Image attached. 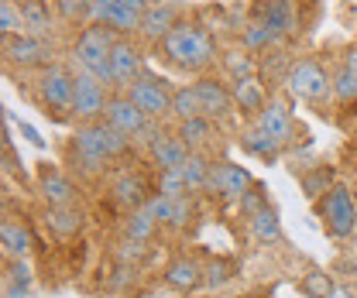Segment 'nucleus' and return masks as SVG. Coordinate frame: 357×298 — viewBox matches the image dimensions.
Returning a JSON list of instances; mask_svg holds the SVG:
<instances>
[{
    "label": "nucleus",
    "instance_id": "obj_1",
    "mask_svg": "<svg viewBox=\"0 0 357 298\" xmlns=\"http://www.w3.org/2000/svg\"><path fill=\"white\" fill-rule=\"evenodd\" d=\"M131 144L134 137L121 134L114 124H107L103 117L100 120H86L69 137V165L79 175H100L110 162L124 158L131 151Z\"/></svg>",
    "mask_w": 357,
    "mask_h": 298
},
{
    "label": "nucleus",
    "instance_id": "obj_2",
    "mask_svg": "<svg viewBox=\"0 0 357 298\" xmlns=\"http://www.w3.org/2000/svg\"><path fill=\"white\" fill-rule=\"evenodd\" d=\"M162 55L182 72H206L217 62V42L199 21H178L162 38Z\"/></svg>",
    "mask_w": 357,
    "mask_h": 298
},
{
    "label": "nucleus",
    "instance_id": "obj_3",
    "mask_svg": "<svg viewBox=\"0 0 357 298\" xmlns=\"http://www.w3.org/2000/svg\"><path fill=\"white\" fill-rule=\"evenodd\" d=\"M117 45V31L103 28V24H89L79 31V38L73 42V58L79 69L93 72L107 89H117V79H114V65H110V52Z\"/></svg>",
    "mask_w": 357,
    "mask_h": 298
},
{
    "label": "nucleus",
    "instance_id": "obj_4",
    "mask_svg": "<svg viewBox=\"0 0 357 298\" xmlns=\"http://www.w3.org/2000/svg\"><path fill=\"white\" fill-rule=\"evenodd\" d=\"M73 96H76V72H69L66 65H45L35 86V100L45 110V117H52L55 124H66L69 117H76Z\"/></svg>",
    "mask_w": 357,
    "mask_h": 298
},
{
    "label": "nucleus",
    "instance_id": "obj_5",
    "mask_svg": "<svg viewBox=\"0 0 357 298\" xmlns=\"http://www.w3.org/2000/svg\"><path fill=\"white\" fill-rule=\"evenodd\" d=\"M285 86L296 100H306L312 107H326L333 100V76L326 72V65L319 58H299L289 65Z\"/></svg>",
    "mask_w": 357,
    "mask_h": 298
},
{
    "label": "nucleus",
    "instance_id": "obj_6",
    "mask_svg": "<svg viewBox=\"0 0 357 298\" xmlns=\"http://www.w3.org/2000/svg\"><path fill=\"white\" fill-rule=\"evenodd\" d=\"M316 213L333 240H347L357 233V196L340 182L316 203Z\"/></svg>",
    "mask_w": 357,
    "mask_h": 298
},
{
    "label": "nucleus",
    "instance_id": "obj_7",
    "mask_svg": "<svg viewBox=\"0 0 357 298\" xmlns=\"http://www.w3.org/2000/svg\"><path fill=\"white\" fill-rule=\"evenodd\" d=\"M128 96H131L134 103L151 117V120H162L165 113H172V86H169V79L165 76H155V72H141L137 79H134L128 89H124Z\"/></svg>",
    "mask_w": 357,
    "mask_h": 298
},
{
    "label": "nucleus",
    "instance_id": "obj_8",
    "mask_svg": "<svg viewBox=\"0 0 357 298\" xmlns=\"http://www.w3.org/2000/svg\"><path fill=\"white\" fill-rule=\"evenodd\" d=\"M3 58L7 65H17V69H45L52 65V38H38V35H10L3 38Z\"/></svg>",
    "mask_w": 357,
    "mask_h": 298
},
{
    "label": "nucleus",
    "instance_id": "obj_9",
    "mask_svg": "<svg viewBox=\"0 0 357 298\" xmlns=\"http://www.w3.org/2000/svg\"><path fill=\"white\" fill-rule=\"evenodd\" d=\"M107 103H110V96H107V86L100 83L93 72L86 69H79L76 72V96H73V113H76V120H100L103 113H107Z\"/></svg>",
    "mask_w": 357,
    "mask_h": 298
},
{
    "label": "nucleus",
    "instance_id": "obj_10",
    "mask_svg": "<svg viewBox=\"0 0 357 298\" xmlns=\"http://www.w3.org/2000/svg\"><path fill=\"white\" fill-rule=\"evenodd\" d=\"M255 127L268 134L271 141H278L282 148H292L296 144V137L303 134V127L296 124V117H292V110L282 103V100H268V107L255 117Z\"/></svg>",
    "mask_w": 357,
    "mask_h": 298
},
{
    "label": "nucleus",
    "instance_id": "obj_11",
    "mask_svg": "<svg viewBox=\"0 0 357 298\" xmlns=\"http://www.w3.org/2000/svg\"><path fill=\"white\" fill-rule=\"evenodd\" d=\"M103 120L107 124H114V127L121 130V134H128V137H144L148 127H151V117L134 103L131 96L124 93V96H110V103H107V113H103Z\"/></svg>",
    "mask_w": 357,
    "mask_h": 298
},
{
    "label": "nucleus",
    "instance_id": "obj_12",
    "mask_svg": "<svg viewBox=\"0 0 357 298\" xmlns=\"http://www.w3.org/2000/svg\"><path fill=\"white\" fill-rule=\"evenodd\" d=\"M251 171L244 165H234V162H213L210 165V178H206V192L220 196V199H241L248 189H251Z\"/></svg>",
    "mask_w": 357,
    "mask_h": 298
},
{
    "label": "nucleus",
    "instance_id": "obj_13",
    "mask_svg": "<svg viewBox=\"0 0 357 298\" xmlns=\"http://www.w3.org/2000/svg\"><path fill=\"white\" fill-rule=\"evenodd\" d=\"M192 89H196V96H199L203 117H210V120H227V117L237 110L234 93H230L217 76H199V79L192 83Z\"/></svg>",
    "mask_w": 357,
    "mask_h": 298
},
{
    "label": "nucleus",
    "instance_id": "obj_14",
    "mask_svg": "<svg viewBox=\"0 0 357 298\" xmlns=\"http://www.w3.org/2000/svg\"><path fill=\"white\" fill-rule=\"evenodd\" d=\"M178 21H182V7L172 3V0H165V3H151L148 10H144V17H141V38L144 42H155L162 45V38L176 28Z\"/></svg>",
    "mask_w": 357,
    "mask_h": 298
},
{
    "label": "nucleus",
    "instance_id": "obj_15",
    "mask_svg": "<svg viewBox=\"0 0 357 298\" xmlns=\"http://www.w3.org/2000/svg\"><path fill=\"white\" fill-rule=\"evenodd\" d=\"M110 65H114V79L117 89H128V86L144 72V58H141V48L131 38H117L114 52H110Z\"/></svg>",
    "mask_w": 357,
    "mask_h": 298
},
{
    "label": "nucleus",
    "instance_id": "obj_16",
    "mask_svg": "<svg viewBox=\"0 0 357 298\" xmlns=\"http://www.w3.org/2000/svg\"><path fill=\"white\" fill-rule=\"evenodd\" d=\"M148 155H151V162L158 165V171H169V168H182L192 151L185 148V141H182L178 134L158 130V134L148 141Z\"/></svg>",
    "mask_w": 357,
    "mask_h": 298
},
{
    "label": "nucleus",
    "instance_id": "obj_17",
    "mask_svg": "<svg viewBox=\"0 0 357 298\" xmlns=\"http://www.w3.org/2000/svg\"><path fill=\"white\" fill-rule=\"evenodd\" d=\"M38 192H42V199L48 206H76V199H79L73 178H66L62 171L52 168V165L38 168Z\"/></svg>",
    "mask_w": 357,
    "mask_h": 298
},
{
    "label": "nucleus",
    "instance_id": "obj_18",
    "mask_svg": "<svg viewBox=\"0 0 357 298\" xmlns=\"http://www.w3.org/2000/svg\"><path fill=\"white\" fill-rule=\"evenodd\" d=\"M255 17H261L282 42L296 31V7H292V0H261L255 7Z\"/></svg>",
    "mask_w": 357,
    "mask_h": 298
},
{
    "label": "nucleus",
    "instance_id": "obj_19",
    "mask_svg": "<svg viewBox=\"0 0 357 298\" xmlns=\"http://www.w3.org/2000/svg\"><path fill=\"white\" fill-rule=\"evenodd\" d=\"M110 196H114V203H117V206H124L128 213H131V210H141V206L151 199V196H148L144 178H141V175H134V171H124V175H117V178H114Z\"/></svg>",
    "mask_w": 357,
    "mask_h": 298
},
{
    "label": "nucleus",
    "instance_id": "obj_20",
    "mask_svg": "<svg viewBox=\"0 0 357 298\" xmlns=\"http://www.w3.org/2000/svg\"><path fill=\"white\" fill-rule=\"evenodd\" d=\"M230 93H234L237 113H244V117H251V120L268 107V89H265V83H258V79H241V83L230 86Z\"/></svg>",
    "mask_w": 357,
    "mask_h": 298
},
{
    "label": "nucleus",
    "instance_id": "obj_21",
    "mask_svg": "<svg viewBox=\"0 0 357 298\" xmlns=\"http://www.w3.org/2000/svg\"><path fill=\"white\" fill-rule=\"evenodd\" d=\"M203 278H206V271H203L199 260H192V257H178V260H172V264L165 267V285L176 288V292H192V288H199Z\"/></svg>",
    "mask_w": 357,
    "mask_h": 298
},
{
    "label": "nucleus",
    "instance_id": "obj_22",
    "mask_svg": "<svg viewBox=\"0 0 357 298\" xmlns=\"http://www.w3.org/2000/svg\"><path fill=\"white\" fill-rule=\"evenodd\" d=\"M45 226H48V233L69 240V237H76L83 230V210H76V206H48L45 210Z\"/></svg>",
    "mask_w": 357,
    "mask_h": 298
},
{
    "label": "nucleus",
    "instance_id": "obj_23",
    "mask_svg": "<svg viewBox=\"0 0 357 298\" xmlns=\"http://www.w3.org/2000/svg\"><path fill=\"white\" fill-rule=\"evenodd\" d=\"M21 17H24V31L52 38V3L48 0H21Z\"/></svg>",
    "mask_w": 357,
    "mask_h": 298
},
{
    "label": "nucleus",
    "instance_id": "obj_24",
    "mask_svg": "<svg viewBox=\"0 0 357 298\" xmlns=\"http://www.w3.org/2000/svg\"><path fill=\"white\" fill-rule=\"evenodd\" d=\"M248 226H251V237H255L258 244H265V247L282 240V219H278V213H275L271 206L258 210V213L248 219Z\"/></svg>",
    "mask_w": 357,
    "mask_h": 298
},
{
    "label": "nucleus",
    "instance_id": "obj_25",
    "mask_svg": "<svg viewBox=\"0 0 357 298\" xmlns=\"http://www.w3.org/2000/svg\"><path fill=\"white\" fill-rule=\"evenodd\" d=\"M299 185H303L306 199L319 203V199L337 185V171L330 168V165H316V168H310V171H303V175H299Z\"/></svg>",
    "mask_w": 357,
    "mask_h": 298
},
{
    "label": "nucleus",
    "instance_id": "obj_26",
    "mask_svg": "<svg viewBox=\"0 0 357 298\" xmlns=\"http://www.w3.org/2000/svg\"><path fill=\"white\" fill-rule=\"evenodd\" d=\"M0 244H3L7 257H28V251H31V230L24 223H17V219H3Z\"/></svg>",
    "mask_w": 357,
    "mask_h": 298
},
{
    "label": "nucleus",
    "instance_id": "obj_27",
    "mask_svg": "<svg viewBox=\"0 0 357 298\" xmlns=\"http://www.w3.org/2000/svg\"><path fill=\"white\" fill-rule=\"evenodd\" d=\"M213 124L217 120H210V117H192V120H178V137L185 141V148L189 151H199V148H206L210 141H213Z\"/></svg>",
    "mask_w": 357,
    "mask_h": 298
},
{
    "label": "nucleus",
    "instance_id": "obj_28",
    "mask_svg": "<svg viewBox=\"0 0 357 298\" xmlns=\"http://www.w3.org/2000/svg\"><path fill=\"white\" fill-rule=\"evenodd\" d=\"M241 148H244V155H255V158H265V162H275V158L285 151L278 141H271V137L261 134L258 127H251V130L241 134Z\"/></svg>",
    "mask_w": 357,
    "mask_h": 298
},
{
    "label": "nucleus",
    "instance_id": "obj_29",
    "mask_svg": "<svg viewBox=\"0 0 357 298\" xmlns=\"http://www.w3.org/2000/svg\"><path fill=\"white\" fill-rule=\"evenodd\" d=\"M158 230V219L148 213V206H141V210H131L128 219H124V237L128 240H151V233Z\"/></svg>",
    "mask_w": 357,
    "mask_h": 298
},
{
    "label": "nucleus",
    "instance_id": "obj_30",
    "mask_svg": "<svg viewBox=\"0 0 357 298\" xmlns=\"http://www.w3.org/2000/svg\"><path fill=\"white\" fill-rule=\"evenodd\" d=\"M210 165H213V162H206L199 151H192V155L185 158V165H182V178H185V189H189V192H206Z\"/></svg>",
    "mask_w": 357,
    "mask_h": 298
},
{
    "label": "nucleus",
    "instance_id": "obj_31",
    "mask_svg": "<svg viewBox=\"0 0 357 298\" xmlns=\"http://www.w3.org/2000/svg\"><path fill=\"white\" fill-rule=\"evenodd\" d=\"M278 42H282V38L268 28L261 17L248 21V28H244V48H248V52H268V48H275Z\"/></svg>",
    "mask_w": 357,
    "mask_h": 298
},
{
    "label": "nucleus",
    "instance_id": "obj_32",
    "mask_svg": "<svg viewBox=\"0 0 357 298\" xmlns=\"http://www.w3.org/2000/svg\"><path fill=\"white\" fill-rule=\"evenodd\" d=\"M172 117L176 120H192V117H203V107H199V96L192 86H178L172 93Z\"/></svg>",
    "mask_w": 357,
    "mask_h": 298
},
{
    "label": "nucleus",
    "instance_id": "obj_33",
    "mask_svg": "<svg viewBox=\"0 0 357 298\" xmlns=\"http://www.w3.org/2000/svg\"><path fill=\"white\" fill-rule=\"evenodd\" d=\"M333 100L344 103V107L357 103V69H351L347 62L333 72Z\"/></svg>",
    "mask_w": 357,
    "mask_h": 298
},
{
    "label": "nucleus",
    "instance_id": "obj_34",
    "mask_svg": "<svg viewBox=\"0 0 357 298\" xmlns=\"http://www.w3.org/2000/svg\"><path fill=\"white\" fill-rule=\"evenodd\" d=\"M223 65H227V72H230V83H241V79H255V76H258V62H255L251 55H244V52L223 55Z\"/></svg>",
    "mask_w": 357,
    "mask_h": 298
},
{
    "label": "nucleus",
    "instance_id": "obj_35",
    "mask_svg": "<svg viewBox=\"0 0 357 298\" xmlns=\"http://www.w3.org/2000/svg\"><path fill=\"white\" fill-rule=\"evenodd\" d=\"M24 31V17H21V3L17 0H0V35H21Z\"/></svg>",
    "mask_w": 357,
    "mask_h": 298
},
{
    "label": "nucleus",
    "instance_id": "obj_36",
    "mask_svg": "<svg viewBox=\"0 0 357 298\" xmlns=\"http://www.w3.org/2000/svg\"><path fill=\"white\" fill-rule=\"evenodd\" d=\"M31 292V271L24 264V257H17V264L7 274V298H24Z\"/></svg>",
    "mask_w": 357,
    "mask_h": 298
},
{
    "label": "nucleus",
    "instance_id": "obj_37",
    "mask_svg": "<svg viewBox=\"0 0 357 298\" xmlns=\"http://www.w3.org/2000/svg\"><path fill=\"white\" fill-rule=\"evenodd\" d=\"M299 292L306 298H326L333 292V281H330V274L326 271H310L303 281H299Z\"/></svg>",
    "mask_w": 357,
    "mask_h": 298
},
{
    "label": "nucleus",
    "instance_id": "obj_38",
    "mask_svg": "<svg viewBox=\"0 0 357 298\" xmlns=\"http://www.w3.org/2000/svg\"><path fill=\"white\" fill-rule=\"evenodd\" d=\"M158 192L169 196V199H178V196H189L185 189V178H182V168H169L158 175Z\"/></svg>",
    "mask_w": 357,
    "mask_h": 298
},
{
    "label": "nucleus",
    "instance_id": "obj_39",
    "mask_svg": "<svg viewBox=\"0 0 357 298\" xmlns=\"http://www.w3.org/2000/svg\"><path fill=\"white\" fill-rule=\"evenodd\" d=\"M89 3L93 0H52V7L59 10V17L62 21H86V14H89Z\"/></svg>",
    "mask_w": 357,
    "mask_h": 298
},
{
    "label": "nucleus",
    "instance_id": "obj_40",
    "mask_svg": "<svg viewBox=\"0 0 357 298\" xmlns=\"http://www.w3.org/2000/svg\"><path fill=\"white\" fill-rule=\"evenodd\" d=\"M237 203H241V213H244V219H251V216L258 213V210H265V206H268L265 185H251V189H248V192H244Z\"/></svg>",
    "mask_w": 357,
    "mask_h": 298
},
{
    "label": "nucleus",
    "instance_id": "obj_41",
    "mask_svg": "<svg viewBox=\"0 0 357 298\" xmlns=\"http://www.w3.org/2000/svg\"><path fill=\"white\" fill-rule=\"evenodd\" d=\"M230 278H234V264H230V260H213V264L206 267L203 285H206V288H223Z\"/></svg>",
    "mask_w": 357,
    "mask_h": 298
},
{
    "label": "nucleus",
    "instance_id": "obj_42",
    "mask_svg": "<svg viewBox=\"0 0 357 298\" xmlns=\"http://www.w3.org/2000/svg\"><path fill=\"white\" fill-rule=\"evenodd\" d=\"M144 206H148V213L155 216L158 223H172V210H176V199H169V196H162V192H151V199H148Z\"/></svg>",
    "mask_w": 357,
    "mask_h": 298
},
{
    "label": "nucleus",
    "instance_id": "obj_43",
    "mask_svg": "<svg viewBox=\"0 0 357 298\" xmlns=\"http://www.w3.org/2000/svg\"><path fill=\"white\" fill-rule=\"evenodd\" d=\"M189 216H192V203H189V196H178L176 210H172V223H169V226H185V223H189Z\"/></svg>",
    "mask_w": 357,
    "mask_h": 298
},
{
    "label": "nucleus",
    "instance_id": "obj_44",
    "mask_svg": "<svg viewBox=\"0 0 357 298\" xmlns=\"http://www.w3.org/2000/svg\"><path fill=\"white\" fill-rule=\"evenodd\" d=\"M21 134H24V141H28V144H35V148H45V137H42V134H38L35 127H31V124H24V120H21Z\"/></svg>",
    "mask_w": 357,
    "mask_h": 298
},
{
    "label": "nucleus",
    "instance_id": "obj_45",
    "mask_svg": "<svg viewBox=\"0 0 357 298\" xmlns=\"http://www.w3.org/2000/svg\"><path fill=\"white\" fill-rule=\"evenodd\" d=\"M121 3H128L131 10H137V14H144V10L151 7V0H121Z\"/></svg>",
    "mask_w": 357,
    "mask_h": 298
},
{
    "label": "nucleus",
    "instance_id": "obj_46",
    "mask_svg": "<svg viewBox=\"0 0 357 298\" xmlns=\"http://www.w3.org/2000/svg\"><path fill=\"white\" fill-rule=\"evenodd\" d=\"M326 298H357V292H354V288H333Z\"/></svg>",
    "mask_w": 357,
    "mask_h": 298
},
{
    "label": "nucleus",
    "instance_id": "obj_47",
    "mask_svg": "<svg viewBox=\"0 0 357 298\" xmlns=\"http://www.w3.org/2000/svg\"><path fill=\"white\" fill-rule=\"evenodd\" d=\"M344 62H347L351 69H357V45H354V48H351V52H347V58H344Z\"/></svg>",
    "mask_w": 357,
    "mask_h": 298
},
{
    "label": "nucleus",
    "instance_id": "obj_48",
    "mask_svg": "<svg viewBox=\"0 0 357 298\" xmlns=\"http://www.w3.org/2000/svg\"><path fill=\"white\" fill-rule=\"evenodd\" d=\"M17 3H21V0H17Z\"/></svg>",
    "mask_w": 357,
    "mask_h": 298
}]
</instances>
